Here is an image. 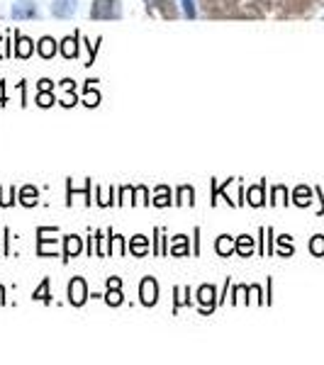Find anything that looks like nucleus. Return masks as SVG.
<instances>
[{"instance_id": "1", "label": "nucleus", "mask_w": 324, "mask_h": 365, "mask_svg": "<svg viewBox=\"0 0 324 365\" xmlns=\"http://www.w3.org/2000/svg\"><path fill=\"white\" fill-rule=\"evenodd\" d=\"M90 18H95V20L122 18L120 0H95V3H93V10H90Z\"/></svg>"}, {"instance_id": "2", "label": "nucleus", "mask_w": 324, "mask_h": 365, "mask_svg": "<svg viewBox=\"0 0 324 365\" xmlns=\"http://www.w3.org/2000/svg\"><path fill=\"white\" fill-rule=\"evenodd\" d=\"M10 15H13L15 20H34L39 15V10L34 0H15Z\"/></svg>"}, {"instance_id": "3", "label": "nucleus", "mask_w": 324, "mask_h": 365, "mask_svg": "<svg viewBox=\"0 0 324 365\" xmlns=\"http://www.w3.org/2000/svg\"><path fill=\"white\" fill-rule=\"evenodd\" d=\"M86 300H88V287H86V280L83 277H74V280L69 282V302L76 307H81Z\"/></svg>"}, {"instance_id": "4", "label": "nucleus", "mask_w": 324, "mask_h": 365, "mask_svg": "<svg viewBox=\"0 0 324 365\" xmlns=\"http://www.w3.org/2000/svg\"><path fill=\"white\" fill-rule=\"evenodd\" d=\"M139 297H142V305L151 307L158 300V285L154 277H144L142 285H139Z\"/></svg>"}, {"instance_id": "5", "label": "nucleus", "mask_w": 324, "mask_h": 365, "mask_svg": "<svg viewBox=\"0 0 324 365\" xmlns=\"http://www.w3.org/2000/svg\"><path fill=\"white\" fill-rule=\"evenodd\" d=\"M79 13V0H54L51 3V15L61 20H69Z\"/></svg>"}, {"instance_id": "6", "label": "nucleus", "mask_w": 324, "mask_h": 365, "mask_svg": "<svg viewBox=\"0 0 324 365\" xmlns=\"http://www.w3.org/2000/svg\"><path fill=\"white\" fill-rule=\"evenodd\" d=\"M32 51H34L32 39H27V37H18V42H15V54H18L20 59H29V56H32Z\"/></svg>"}, {"instance_id": "7", "label": "nucleus", "mask_w": 324, "mask_h": 365, "mask_svg": "<svg viewBox=\"0 0 324 365\" xmlns=\"http://www.w3.org/2000/svg\"><path fill=\"white\" fill-rule=\"evenodd\" d=\"M37 51H39V56H42V59H51V56L56 54V42L51 37H42L37 42Z\"/></svg>"}, {"instance_id": "8", "label": "nucleus", "mask_w": 324, "mask_h": 365, "mask_svg": "<svg viewBox=\"0 0 324 365\" xmlns=\"http://www.w3.org/2000/svg\"><path fill=\"white\" fill-rule=\"evenodd\" d=\"M61 54H64L66 59H74V56L79 54V42H76L74 37H66L64 42H61Z\"/></svg>"}, {"instance_id": "9", "label": "nucleus", "mask_w": 324, "mask_h": 365, "mask_svg": "<svg viewBox=\"0 0 324 365\" xmlns=\"http://www.w3.org/2000/svg\"><path fill=\"white\" fill-rule=\"evenodd\" d=\"M81 251V239L79 236H66V259H74Z\"/></svg>"}, {"instance_id": "10", "label": "nucleus", "mask_w": 324, "mask_h": 365, "mask_svg": "<svg viewBox=\"0 0 324 365\" xmlns=\"http://www.w3.org/2000/svg\"><path fill=\"white\" fill-rule=\"evenodd\" d=\"M231 251H234V241H231V236H220V241H217V254H220V256H229Z\"/></svg>"}, {"instance_id": "11", "label": "nucleus", "mask_w": 324, "mask_h": 365, "mask_svg": "<svg viewBox=\"0 0 324 365\" xmlns=\"http://www.w3.org/2000/svg\"><path fill=\"white\" fill-rule=\"evenodd\" d=\"M251 249H254V241H251L249 236H239V241H236V251H239L241 256H249Z\"/></svg>"}, {"instance_id": "12", "label": "nucleus", "mask_w": 324, "mask_h": 365, "mask_svg": "<svg viewBox=\"0 0 324 365\" xmlns=\"http://www.w3.org/2000/svg\"><path fill=\"white\" fill-rule=\"evenodd\" d=\"M212 297H215V290H212V287H210V285L200 287V292H198L200 305H210V302H212Z\"/></svg>"}, {"instance_id": "13", "label": "nucleus", "mask_w": 324, "mask_h": 365, "mask_svg": "<svg viewBox=\"0 0 324 365\" xmlns=\"http://www.w3.org/2000/svg\"><path fill=\"white\" fill-rule=\"evenodd\" d=\"M132 254L137 256L147 254V239H144V236H135V241H132Z\"/></svg>"}, {"instance_id": "14", "label": "nucleus", "mask_w": 324, "mask_h": 365, "mask_svg": "<svg viewBox=\"0 0 324 365\" xmlns=\"http://www.w3.org/2000/svg\"><path fill=\"white\" fill-rule=\"evenodd\" d=\"M181 8H183V15L188 20H193L195 15H198V10H195V0H181Z\"/></svg>"}, {"instance_id": "15", "label": "nucleus", "mask_w": 324, "mask_h": 365, "mask_svg": "<svg viewBox=\"0 0 324 365\" xmlns=\"http://www.w3.org/2000/svg\"><path fill=\"white\" fill-rule=\"evenodd\" d=\"M107 305H122V292L120 287H110V292H107Z\"/></svg>"}, {"instance_id": "16", "label": "nucleus", "mask_w": 324, "mask_h": 365, "mask_svg": "<svg viewBox=\"0 0 324 365\" xmlns=\"http://www.w3.org/2000/svg\"><path fill=\"white\" fill-rule=\"evenodd\" d=\"M37 102H39L42 107H51V105H54V95H51L49 90H42V92L37 95Z\"/></svg>"}, {"instance_id": "17", "label": "nucleus", "mask_w": 324, "mask_h": 365, "mask_svg": "<svg viewBox=\"0 0 324 365\" xmlns=\"http://www.w3.org/2000/svg\"><path fill=\"white\" fill-rule=\"evenodd\" d=\"M46 290H49V280H44V282H42V287H39V290L34 292V300L49 302V292H46Z\"/></svg>"}, {"instance_id": "18", "label": "nucleus", "mask_w": 324, "mask_h": 365, "mask_svg": "<svg viewBox=\"0 0 324 365\" xmlns=\"http://www.w3.org/2000/svg\"><path fill=\"white\" fill-rule=\"evenodd\" d=\"M34 202H37V200H34V188H25L22 190V205H27L29 207V205H34Z\"/></svg>"}, {"instance_id": "19", "label": "nucleus", "mask_w": 324, "mask_h": 365, "mask_svg": "<svg viewBox=\"0 0 324 365\" xmlns=\"http://www.w3.org/2000/svg\"><path fill=\"white\" fill-rule=\"evenodd\" d=\"M249 202H254V205H261V202H264V200H261V188L249 190Z\"/></svg>"}, {"instance_id": "20", "label": "nucleus", "mask_w": 324, "mask_h": 365, "mask_svg": "<svg viewBox=\"0 0 324 365\" xmlns=\"http://www.w3.org/2000/svg\"><path fill=\"white\" fill-rule=\"evenodd\" d=\"M312 251H315V254H324V239L322 236H315V241H312Z\"/></svg>"}]
</instances>
